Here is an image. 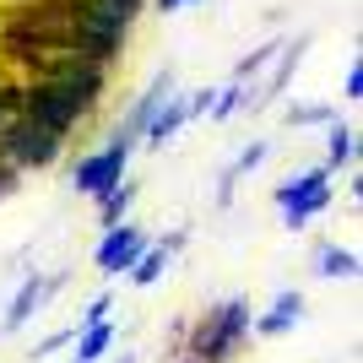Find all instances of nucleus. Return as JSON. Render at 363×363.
<instances>
[{"mask_svg":"<svg viewBox=\"0 0 363 363\" xmlns=\"http://www.w3.org/2000/svg\"><path fill=\"white\" fill-rule=\"evenodd\" d=\"M11 184H16V168L0 163V196H11Z\"/></svg>","mask_w":363,"mask_h":363,"instance_id":"23","label":"nucleus"},{"mask_svg":"<svg viewBox=\"0 0 363 363\" xmlns=\"http://www.w3.org/2000/svg\"><path fill=\"white\" fill-rule=\"evenodd\" d=\"M108 309H114V298H108V293H98V298H92L87 309H82V325H76V336H82V331H92V325H104V320H108Z\"/></svg>","mask_w":363,"mask_h":363,"instance_id":"19","label":"nucleus"},{"mask_svg":"<svg viewBox=\"0 0 363 363\" xmlns=\"http://www.w3.org/2000/svg\"><path fill=\"white\" fill-rule=\"evenodd\" d=\"M184 6H201V0H184Z\"/></svg>","mask_w":363,"mask_h":363,"instance_id":"26","label":"nucleus"},{"mask_svg":"<svg viewBox=\"0 0 363 363\" xmlns=\"http://www.w3.org/2000/svg\"><path fill=\"white\" fill-rule=\"evenodd\" d=\"M130 206H136V184L125 179V184H114L108 196H98V228H104V233H108V228H120Z\"/></svg>","mask_w":363,"mask_h":363,"instance_id":"14","label":"nucleus"},{"mask_svg":"<svg viewBox=\"0 0 363 363\" xmlns=\"http://www.w3.org/2000/svg\"><path fill=\"white\" fill-rule=\"evenodd\" d=\"M179 244H184V233L147 244V250H141V260H136V272H130V282H136V288H152V282L168 272V260H174V250H179Z\"/></svg>","mask_w":363,"mask_h":363,"instance_id":"9","label":"nucleus"},{"mask_svg":"<svg viewBox=\"0 0 363 363\" xmlns=\"http://www.w3.org/2000/svg\"><path fill=\"white\" fill-rule=\"evenodd\" d=\"M184 0H157V11H179Z\"/></svg>","mask_w":363,"mask_h":363,"instance_id":"24","label":"nucleus"},{"mask_svg":"<svg viewBox=\"0 0 363 363\" xmlns=\"http://www.w3.org/2000/svg\"><path fill=\"white\" fill-rule=\"evenodd\" d=\"M239 108H250V87H244V82H228V87H217V98H212V120H228V114H239Z\"/></svg>","mask_w":363,"mask_h":363,"instance_id":"17","label":"nucleus"},{"mask_svg":"<svg viewBox=\"0 0 363 363\" xmlns=\"http://www.w3.org/2000/svg\"><path fill=\"white\" fill-rule=\"evenodd\" d=\"M266 152H272V141H250V147H244L239 157L223 168V184H217V206H228V201H233V184H239V174H250L255 163H266Z\"/></svg>","mask_w":363,"mask_h":363,"instance_id":"12","label":"nucleus"},{"mask_svg":"<svg viewBox=\"0 0 363 363\" xmlns=\"http://www.w3.org/2000/svg\"><path fill=\"white\" fill-rule=\"evenodd\" d=\"M179 363H196V358H179Z\"/></svg>","mask_w":363,"mask_h":363,"instance_id":"27","label":"nucleus"},{"mask_svg":"<svg viewBox=\"0 0 363 363\" xmlns=\"http://www.w3.org/2000/svg\"><path fill=\"white\" fill-rule=\"evenodd\" d=\"M114 363H136V352H125V358H114Z\"/></svg>","mask_w":363,"mask_h":363,"instance_id":"25","label":"nucleus"},{"mask_svg":"<svg viewBox=\"0 0 363 363\" xmlns=\"http://www.w3.org/2000/svg\"><path fill=\"white\" fill-rule=\"evenodd\" d=\"M184 125H190V104H184V92H168V104L157 108V114L147 120V130H141V147H152V152L168 147Z\"/></svg>","mask_w":363,"mask_h":363,"instance_id":"8","label":"nucleus"},{"mask_svg":"<svg viewBox=\"0 0 363 363\" xmlns=\"http://www.w3.org/2000/svg\"><path fill=\"white\" fill-rule=\"evenodd\" d=\"M98 98H104V65L71 60L55 76H38L33 87H22V114L38 120L44 130H55V136H71L76 120H82Z\"/></svg>","mask_w":363,"mask_h":363,"instance_id":"1","label":"nucleus"},{"mask_svg":"<svg viewBox=\"0 0 363 363\" xmlns=\"http://www.w3.org/2000/svg\"><path fill=\"white\" fill-rule=\"evenodd\" d=\"M60 282H65V272H55V277H28V282L16 288L11 309L0 315V336H16V331H22V325H28V320H33V315H38V309L49 303V293L60 288Z\"/></svg>","mask_w":363,"mask_h":363,"instance_id":"7","label":"nucleus"},{"mask_svg":"<svg viewBox=\"0 0 363 363\" xmlns=\"http://www.w3.org/2000/svg\"><path fill=\"white\" fill-rule=\"evenodd\" d=\"M347 98H363V65H352V71H347Z\"/></svg>","mask_w":363,"mask_h":363,"instance_id":"22","label":"nucleus"},{"mask_svg":"<svg viewBox=\"0 0 363 363\" xmlns=\"http://www.w3.org/2000/svg\"><path fill=\"white\" fill-rule=\"evenodd\" d=\"M71 342H76V325H65V331H49L44 342L33 347V363H38V358H49V352H60V347H71Z\"/></svg>","mask_w":363,"mask_h":363,"instance_id":"20","label":"nucleus"},{"mask_svg":"<svg viewBox=\"0 0 363 363\" xmlns=\"http://www.w3.org/2000/svg\"><path fill=\"white\" fill-rule=\"evenodd\" d=\"M60 152H65V136L44 130V125L28 120V114H16V120L0 130V157H6V168H49Z\"/></svg>","mask_w":363,"mask_h":363,"instance_id":"3","label":"nucleus"},{"mask_svg":"<svg viewBox=\"0 0 363 363\" xmlns=\"http://www.w3.org/2000/svg\"><path fill=\"white\" fill-rule=\"evenodd\" d=\"M108 347H114V325L104 320V325H92V331H82V336H76V352H71V363H98Z\"/></svg>","mask_w":363,"mask_h":363,"instance_id":"15","label":"nucleus"},{"mask_svg":"<svg viewBox=\"0 0 363 363\" xmlns=\"http://www.w3.org/2000/svg\"><path fill=\"white\" fill-rule=\"evenodd\" d=\"M315 272L320 277H358V255L342 250V244H325V250L315 255Z\"/></svg>","mask_w":363,"mask_h":363,"instance_id":"16","label":"nucleus"},{"mask_svg":"<svg viewBox=\"0 0 363 363\" xmlns=\"http://www.w3.org/2000/svg\"><path fill=\"white\" fill-rule=\"evenodd\" d=\"M277 206H282V223L298 233V228H309L325 206H331V174H325V163L320 168H303V174H293L288 184H277Z\"/></svg>","mask_w":363,"mask_h":363,"instance_id":"4","label":"nucleus"},{"mask_svg":"<svg viewBox=\"0 0 363 363\" xmlns=\"http://www.w3.org/2000/svg\"><path fill=\"white\" fill-rule=\"evenodd\" d=\"M22 114V82H0V130Z\"/></svg>","mask_w":363,"mask_h":363,"instance_id":"18","label":"nucleus"},{"mask_svg":"<svg viewBox=\"0 0 363 363\" xmlns=\"http://www.w3.org/2000/svg\"><path fill=\"white\" fill-rule=\"evenodd\" d=\"M288 120L293 125H331V108L315 104V108H288Z\"/></svg>","mask_w":363,"mask_h":363,"instance_id":"21","label":"nucleus"},{"mask_svg":"<svg viewBox=\"0 0 363 363\" xmlns=\"http://www.w3.org/2000/svg\"><path fill=\"white\" fill-rule=\"evenodd\" d=\"M141 250H147V233H141L136 223H120V228H108L104 239H98V250H92V266L104 277H130L136 272V260Z\"/></svg>","mask_w":363,"mask_h":363,"instance_id":"6","label":"nucleus"},{"mask_svg":"<svg viewBox=\"0 0 363 363\" xmlns=\"http://www.w3.org/2000/svg\"><path fill=\"white\" fill-rule=\"evenodd\" d=\"M352 157H358V130L331 120V130H325V174H336V168L352 163Z\"/></svg>","mask_w":363,"mask_h":363,"instance_id":"13","label":"nucleus"},{"mask_svg":"<svg viewBox=\"0 0 363 363\" xmlns=\"http://www.w3.org/2000/svg\"><path fill=\"white\" fill-rule=\"evenodd\" d=\"M298 320H303V293H282V298L272 303V315L255 320V336H288Z\"/></svg>","mask_w":363,"mask_h":363,"instance_id":"10","label":"nucleus"},{"mask_svg":"<svg viewBox=\"0 0 363 363\" xmlns=\"http://www.w3.org/2000/svg\"><path fill=\"white\" fill-rule=\"evenodd\" d=\"M250 325H255V309H250V298H228V303H217V309H206V315L196 320V331H190V347H184L179 358H196V363H228L233 352H239V342L250 336Z\"/></svg>","mask_w":363,"mask_h":363,"instance_id":"2","label":"nucleus"},{"mask_svg":"<svg viewBox=\"0 0 363 363\" xmlns=\"http://www.w3.org/2000/svg\"><path fill=\"white\" fill-rule=\"evenodd\" d=\"M125 163H130V152L108 141L104 152H87V157H82V163L71 168V184L82 190V196H92V201H98V196H108L114 184H125Z\"/></svg>","mask_w":363,"mask_h":363,"instance_id":"5","label":"nucleus"},{"mask_svg":"<svg viewBox=\"0 0 363 363\" xmlns=\"http://www.w3.org/2000/svg\"><path fill=\"white\" fill-rule=\"evenodd\" d=\"M76 6H82V16L104 22V28H120V33H130V22L141 11V0H76Z\"/></svg>","mask_w":363,"mask_h":363,"instance_id":"11","label":"nucleus"}]
</instances>
